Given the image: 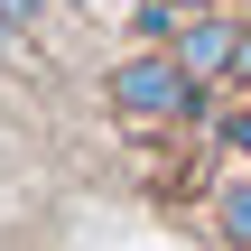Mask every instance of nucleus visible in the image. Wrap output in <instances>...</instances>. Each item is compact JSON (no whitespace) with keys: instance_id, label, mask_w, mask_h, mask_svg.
<instances>
[{"instance_id":"obj_2","label":"nucleus","mask_w":251,"mask_h":251,"mask_svg":"<svg viewBox=\"0 0 251 251\" xmlns=\"http://www.w3.org/2000/svg\"><path fill=\"white\" fill-rule=\"evenodd\" d=\"M242 37H251V28H233L224 9H205V19L177 28V65H186L196 84H205V75H233V65H242Z\"/></svg>"},{"instance_id":"obj_3","label":"nucleus","mask_w":251,"mask_h":251,"mask_svg":"<svg viewBox=\"0 0 251 251\" xmlns=\"http://www.w3.org/2000/svg\"><path fill=\"white\" fill-rule=\"evenodd\" d=\"M214 214H224V242H233V251H251V177L224 196V205H214Z\"/></svg>"},{"instance_id":"obj_7","label":"nucleus","mask_w":251,"mask_h":251,"mask_svg":"<svg viewBox=\"0 0 251 251\" xmlns=\"http://www.w3.org/2000/svg\"><path fill=\"white\" fill-rule=\"evenodd\" d=\"M233 84H251V37H242V65H233Z\"/></svg>"},{"instance_id":"obj_5","label":"nucleus","mask_w":251,"mask_h":251,"mask_svg":"<svg viewBox=\"0 0 251 251\" xmlns=\"http://www.w3.org/2000/svg\"><path fill=\"white\" fill-rule=\"evenodd\" d=\"M224 140H233V149H242V158H251V112H242V121H233V130H224Z\"/></svg>"},{"instance_id":"obj_8","label":"nucleus","mask_w":251,"mask_h":251,"mask_svg":"<svg viewBox=\"0 0 251 251\" xmlns=\"http://www.w3.org/2000/svg\"><path fill=\"white\" fill-rule=\"evenodd\" d=\"M65 9H102V0H65Z\"/></svg>"},{"instance_id":"obj_6","label":"nucleus","mask_w":251,"mask_h":251,"mask_svg":"<svg viewBox=\"0 0 251 251\" xmlns=\"http://www.w3.org/2000/svg\"><path fill=\"white\" fill-rule=\"evenodd\" d=\"M177 9H186V19H205V9H224V0H177Z\"/></svg>"},{"instance_id":"obj_1","label":"nucleus","mask_w":251,"mask_h":251,"mask_svg":"<svg viewBox=\"0 0 251 251\" xmlns=\"http://www.w3.org/2000/svg\"><path fill=\"white\" fill-rule=\"evenodd\" d=\"M102 93H112V112H130V121H177V112L196 102V75L177 65V47H130Z\"/></svg>"},{"instance_id":"obj_4","label":"nucleus","mask_w":251,"mask_h":251,"mask_svg":"<svg viewBox=\"0 0 251 251\" xmlns=\"http://www.w3.org/2000/svg\"><path fill=\"white\" fill-rule=\"evenodd\" d=\"M56 0H0V28H47Z\"/></svg>"}]
</instances>
